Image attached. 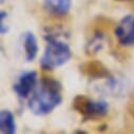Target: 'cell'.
I'll return each mask as SVG.
<instances>
[{"instance_id": "1", "label": "cell", "mask_w": 134, "mask_h": 134, "mask_svg": "<svg viewBox=\"0 0 134 134\" xmlns=\"http://www.w3.org/2000/svg\"><path fill=\"white\" fill-rule=\"evenodd\" d=\"M61 83L51 77L40 80L38 88L29 100L27 107L36 116H44L52 113L62 102Z\"/></svg>"}, {"instance_id": "2", "label": "cell", "mask_w": 134, "mask_h": 134, "mask_svg": "<svg viewBox=\"0 0 134 134\" xmlns=\"http://www.w3.org/2000/svg\"><path fill=\"white\" fill-rule=\"evenodd\" d=\"M47 42L44 52L40 58V66L46 71H53L65 64L72 58L70 46L52 34L44 36Z\"/></svg>"}, {"instance_id": "3", "label": "cell", "mask_w": 134, "mask_h": 134, "mask_svg": "<svg viewBox=\"0 0 134 134\" xmlns=\"http://www.w3.org/2000/svg\"><path fill=\"white\" fill-rule=\"evenodd\" d=\"M73 109L81 116L83 121L96 120L104 117L109 112V104L105 100H95L86 95L78 94L72 103Z\"/></svg>"}, {"instance_id": "4", "label": "cell", "mask_w": 134, "mask_h": 134, "mask_svg": "<svg viewBox=\"0 0 134 134\" xmlns=\"http://www.w3.org/2000/svg\"><path fill=\"white\" fill-rule=\"evenodd\" d=\"M38 75L36 71H26L19 75L13 86V91L20 99H26L37 88Z\"/></svg>"}, {"instance_id": "5", "label": "cell", "mask_w": 134, "mask_h": 134, "mask_svg": "<svg viewBox=\"0 0 134 134\" xmlns=\"http://www.w3.org/2000/svg\"><path fill=\"white\" fill-rule=\"evenodd\" d=\"M117 41L122 47L134 46V14L124 16L114 30Z\"/></svg>"}, {"instance_id": "6", "label": "cell", "mask_w": 134, "mask_h": 134, "mask_svg": "<svg viewBox=\"0 0 134 134\" xmlns=\"http://www.w3.org/2000/svg\"><path fill=\"white\" fill-rule=\"evenodd\" d=\"M79 70L81 74L91 79H106L112 75L107 66L97 60H90L80 64Z\"/></svg>"}, {"instance_id": "7", "label": "cell", "mask_w": 134, "mask_h": 134, "mask_svg": "<svg viewBox=\"0 0 134 134\" xmlns=\"http://www.w3.org/2000/svg\"><path fill=\"white\" fill-rule=\"evenodd\" d=\"M72 7V0H43V9L51 15L62 17L68 15Z\"/></svg>"}, {"instance_id": "8", "label": "cell", "mask_w": 134, "mask_h": 134, "mask_svg": "<svg viewBox=\"0 0 134 134\" xmlns=\"http://www.w3.org/2000/svg\"><path fill=\"white\" fill-rule=\"evenodd\" d=\"M23 50L25 54V60L27 62H32L37 57L39 47L34 33L26 32L23 35Z\"/></svg>"}, {"instance_id": "9", "label": "cell", "mask_w": 134, "mask_h": 134, "mask_svg": "<svg viewBox=\"0 0 134 134\" xmlns=\"http://www.w3.org/2000/svg\"><path fill=\"white\" fill-rule=\"evenodd\" d=\"M17 125L14 114L10 110H1L0 112V132L1 134H15Z\"/></svg>"}, {"instance_id": "10", "label": "cell", "mask_w": 134, "mask_h": 134, "mask_svg": "<svg viewBox=\"0 0 134 134\" xmlns=\"http://www.w3.org/2000/svg\"><path fill=\"white\" fill-rule=\"evenodd\" d=\"M105 80H106L105 91L107 93H110V95H114V96L121 95L127 89V86L124 82V80L119 79V78H117L113 75L106 78Z\"/></svg>"}, {"instance_id": "11", "label": "cell", "mask_w": 134, "mask_h": 134, "mask_svg": "<svg viewBox=\"0 0 134 134\" xmlns=\"http://www.w3.org/2000/svg\"><path fill=\"white\" fill-rule=\"evenodd\" d=\"M104 48V34L102 32H96L95 34L90 38V40L86 43L85 51L89 56L96 55L99 51Z\"/></svg>"}, {"instance_id": "12", "label": "cell", "mask_w": 134, "mask_h": 134, "mask_svg": "<svg viewBox=\"0 0 134 134\" xmlns=\"http://www.w3.org/2000/svg\"><path fill=\"white\" fill-rule=\"evenodd\" d=\"M7 18H8V13L1 11V13H0V34L1 35H4L9 32V26L4 22Z\"/></svg>"}, {"instance_id": "13", "label": "cell", "mask_w": 134, "mask_h": 134, "mask_svg": "<svg viewBox=\"0 0 134 134\" xmlns=\"http://www.w3.org/2000/svg\"><path fill=\"white\" fill-rule=\"evenodd\" d=\"M116 1H119V2H124V1H130V0H116Z\"/></svg>"}, {"instance_id": "14", "label": "cell", "mask_w": 134, "mask_h": 134, "mask_svg": "<svg viewBox=\"0 0 134 134\" xmlns=\"http://www.w3.org/2000/svg\"><path fill=\"white\" fill-rule=\"evenodd\" d=\"M4 2V0H1V3H3Z\"/></svg>"}]
</instances>
